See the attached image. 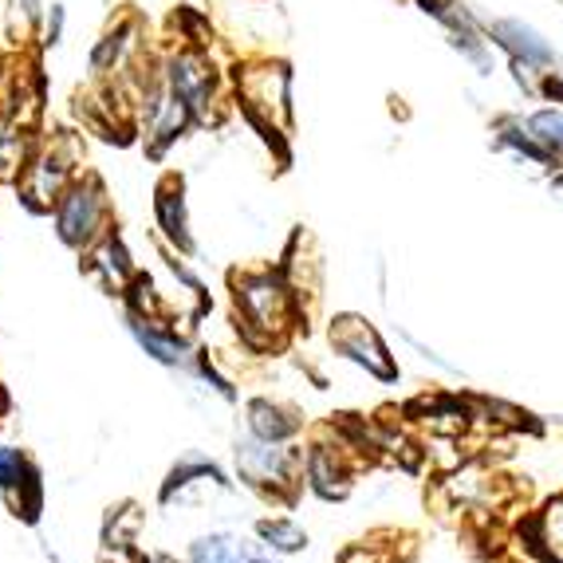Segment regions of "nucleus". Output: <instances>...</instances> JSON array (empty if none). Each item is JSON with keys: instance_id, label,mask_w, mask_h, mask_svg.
Here are the masks:
<instances>
[{"instance_id": "6", "label": "nucleus", "mask_w": 563, "mask_h": 563, "mask_svg": "<svg viewBox=\"0 0 563 563\" xmlns=\"http://www.w3.org/2000/svg\"><path fill=\"white\" fill-rule=\"evenodd\" d=\"M194 563H253V560L236 555L225 540H201L198 552H194Z\"/></svg>"}, {"instance_id": "3", "label": "nucleus", "mask_w": 563, "mask_h": 563, "mask_svg": "<svg viewBox=\"0 0 563 563\" xmlns=\"http://www.w3.org/2000/svg\"><path fill=\"white\" fill-rule=\"evenodd\" d=\"M241 465L253 477H280V453H273L268 445H244Z\"/></svg>"}, {"instance_id": "8", "label": "nucleus", "mask_w": 563, "mask_h": 563, "mask_svg": "<svg viewBox=\"0 0 563 563\" xmlns=\"http://www.w3.org/2000/svg\"><path fill=\"white\" fill-rule=\"evenodd\" d=\"M264 536H268V540H273L276 548H284V552H291V548L303 544V536L296 532L291 525H264Z\"/></svg>"}, {"instance_id": "9", "label": "nucleus", "mask_w": 563, "mask_h": 563, "mask_svg": "<svg viewBox=\"0 0 563 563\" xmlns=\"http://www.w3.org/2000/svg\"><path fill=\"white\" fill-rule=\"evenodd\" d=\"M139 339L158 358H166V363H178V358H181V347H178V343H169V339H158V335H151V331H142V328H139Z\"/></svg>"}, {"instance_id": "10", "label": "nucleus", "mask_w": 563, "mask_h": 563, "mask_svg": "<svg viewBox=\"0 0 563 563\" xmlns=\"http://www.w3.org/2000/svg\"><path fill=\"white\" fill-rule=\"evenodd\" d=\"M20 477H24V461H20V453L0 450V485H16Z\"/></svg>"}, {"instance_id": "4", "label": "nucleus", "mask_w": 563, "mask_h": 563, "mask_svg": "<svg viewBox=\"0 0 563 563\" xmlns=\"http://www.w3.org/2000/svg\"><path fill=\"white\" fill-rule=\"evenodd\" d=\"M249 308H253V316L261 323H273L276 316H280V288H273V284H256V288H249Z\"/></svg>"}, {"instance_id": "11", "label": "nucleus", "mask_w": 563, "mask_h": 563, "mask_svg": "<svg viewBox=\"0 0 563 563\" xmlns=\"http://www.w3.org/2000/svg\"><path fill=\"white\" fill-rule=\"evenodd\" d=\"M548 544H552V552L563 560V505H555L552 512H548Z\"/></svg>"}, {"instance_id": "12", "label": "nucleus", "mask_w": 563, "mask_h": 563, "mask_svg": "<svg viewBox=\"0 0 563 563\" xmlns=\"http://www.w3.org/2000/svg\"><path fill=\"white\" fill-rule=\"evenodd\" d=\"M422 4H426V9H433V12H442L450 0H422Z\"/></svg>"}, {"instance_id": "1", "label": "nucleus", "mask_w": 563, "mask_h": 563, "mask_svg": "<svg viewBox=\"0 0 563 563\" xmlns=\"http://www.w3.org/2000/svg\"><path fill=\"white\" fill-rule=\"evenodd\" d=\"M339 347L347 351V355H355L358 363H366L371 371H378V375H390V363L383 358L378 339L371 335L358 320H343V328H339Z\"/></svg>"}, {"instance_id": "5", "label": "nucleus", "mask_w": 563, "mask_h": 563, "mask_svg": "<svg viewBox=\"0 0 563 563\" xmlns=\"http://www.w3.org/2000/svg\"><path fill=\"white\" fill-rule=\"evenodd\" d=\"M528 131H532L536 142H544L548 151H563V114H536Z\"/></svg>"}, {"instance_id": "2", "label": "nucleus", "mask_w": 563, "mask_h": 563, "mask_svg": "<svg viewBox=\"0 0 563 563\" xmlns=\"http://www.w3.org/2000/svg\"><path fill=\"white\" fill-rule=\"evenodd\" d=\"M497 40L505 47H512L517 56H525V59H532V64H544L552 52H548V44L540 36H536L532 29H520V24H512V20H505V24H497Z\"/></svg>"}, {"instance_id": "7", "label": "nucleus", "mask_w": 563, "mask_h": 563, "mask_svg": "<svg viewBox=\"0 0 563 563\" xmlns=\"http://www.w3.org/2000/svg\"><path fill=\"white\" fill-rule=\"evenodd\" d=\"M253 413H256L253 422H256V433H261V438H284V433H288V422H280L268 406H253Z\"/></svg>"}, {"instance_id": "13", "label": "nucleus", "mask_w": 563, "mask_h": 563, "mask_svg": "<svg viewBox=\"0 0 563 563\" xmlns=\"http://www.w3.org/2000/svg\"><path fill=\"white\" fill-rule=\"evenodd\" d=\"M158 563H169V560H158Z\"/></svg>"}]
</instances>
